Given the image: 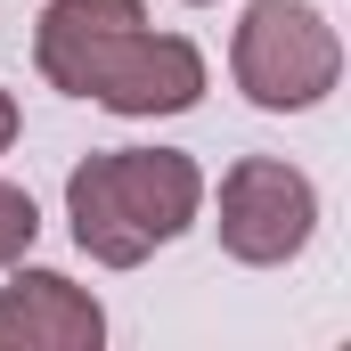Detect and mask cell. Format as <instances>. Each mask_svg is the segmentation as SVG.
I'll return each mask as SVG.
<instances>
[{
  "label": "cell",
  "instance_id": "obj_1",
  "mask_svg": "<svg viewBox=\"0 0 351 351\" xmlns=\"http://www.w3.org/2000/svg\"><path fill=\"white\" fill-rule=\"evenodd\" d=\"M33 66L66 98H98L114 114H188L204 98V58L180 33H147L139 0H49Z\"/></svg>",
  "mask_w": 351,
  "mask_h": 351
},
{
  "label": "cell",
  "instance_id": "obj_2",
  "mask_svg": "<svg viewBox=\"0 0 351 351\" xmlns=\"http://www.w3.org/2000/svg\"><path fill=\"white\" fill-rule=\"evenodd\" d=\"M196 204H204V172L180 147H106L66 180L74 245L106 269H139L156 245H172L196 221Z\"/></svg>",
  "mask_w": 351,
  "mask_h": 351
},
{
  "label": "cell",
  "instance_id": "obj_3",
  "mask_svg": "<svg viewBox=\"0 0 351 351\" xmlns=\"http://www.w3.org/2000/svg\"><path fill=\"white\" fill-rule=\"evenodd\" d=\"M237 90L269 106V114H302L319 106L335 74H343V41L335 25L311 8V0H254L245 25H237Z\"/></svg>",
  "mask_w": 351,
  "mask_h": 351
},
{
  "label": "cell",
  "instance_id": "obj_4",
  "mask_svg": "<svg viewBox=\"0 0 351 351\" xmlns=\"http://www.w3.org/2000/svg\"><path fill=\"white\" fill-rule=\"evenodd\" d=\"M311 229H319V188L294 164H278V156L229 164V180H221V254L269 269V262H294L311 245Z\"/></svg>",
  "mask_w": 351,
  "mask_h": 351
},
{
  "label": "cell",
  "instance_id": "obj_5",
  "mask_svg": "<svg viewBox=\"0 0 351 351\" xmlns=\"http://www.w3.org/2000/svg\"><path fill=\"white\" fill-rule=\"evenodd\" d=\"M106 311L58 269H16L0 286V351H98Z\"/></svg>",
  "mask_w": 351,
  "mask_h": 351
},
{
  "label": "cell",
  "instance_id": "obj_6",
  "mask_svg": "<svg viewBox=\"0 0 351 351\" xmlns=\"http://www.w3.org/2000/svg\"><path fill=\"white\" fill-rule=\"evenodd\" d=\"M33 237H41V213H33V196L0 180V269H8V262H25V254H33Z\"/></svg>",
  "mask_w": 351,
  "mask_h": 351
},
{
  "label": "cell",
  "instance_id": "obj_7",
  "mask_svg": "<svg viewBox=\"0 0 351 351\" xmlns=\"http://www.w3.org/2000/svg\"><path fill=\"white\" fill-rule=\"evenodd\" d=\"M8 139H16V98L0 90V147H8Z\"/></svg>",
  "mask_w": 351,
  "mask_h": 351
}]
</instances>
